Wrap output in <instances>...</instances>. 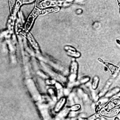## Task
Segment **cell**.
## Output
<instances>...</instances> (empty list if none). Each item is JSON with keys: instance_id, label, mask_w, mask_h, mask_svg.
Wrapping results in <instances>:
<instances>
[{"instance_id": "13", "label": "cell", "mask_w": 120, "mask_h": 120, "mask_svg": "<svg viewBox=\"0 0 120 120\" xmlns=\"http://www.w3.org/2000/svg\"><path fill=\"white\" fill-rule=\"evenodd\" d=\"M101 117V115H100V113L99 112H97L92 115L90 117L88 118V120H96L98 118H100Z\"/></svg>"}, {"instance_id": "2", "label": "cell", "mask_w": 120, "mask_h": 120, "mask_svg": "<svg viewBox=\"0 0 120 120\" xmlns=\"http://www.w3.org/2000/svg\"><path fill=\"white\" fill-rule=\"evenodd\" d=\"M78 69V64L76 62L73 61L71 65L70 68V73L69 76V80L70 82H74L77 76V71Z\"/></svg>"}, {"instance_id": "5", "label": "cell", "mask_w": 120, "mask_h": 120, "mask_svg": "<svg viewBox=\"0 0 120 120\" xmlns=\"http://www.w3.org/2000/svg\"><path fill=\"white\" fill-rule=\"evenodd\" d=\"M66 102V98H61L60 100L57 103L54 108L55 112H58L62 108L63 105Z\"/></svg>"}, {"instance_id": "9", "label": "cell", "mask_w": 120, "mask_h": 120, "mask_svg": "<svg viewBox=\"0 0 120 120\" xmlns=\"http://www.w3.org/2000/svg\"><path fill=\"white\" fill-rule=\"evenodd\" d=\"M59 10V8L58 7H56V8H49L48 9H45L43 10L41 13L42 14H44L46 13H49V12H52L53 11H58Z\"/></svg>"}, {"instance_id": "18", "label": "cell", "mask_w": 120, "mask_h": 120, "mask_svg": "<svg viewBox=\"0 0 120 120\" xmlns=\"http://www.w3.org/2000/svg\"><path fill=\"white\" fill-rule=\"evenodd\" d=\"M64 94H65L66 95H68V94H69V91L68 90V89H66L64 90Z\"/></svg>"}, {"instance_id": "12", "label": "cell", "mask_w": 120, "mask_h": 120, "mask_svg": "<svg viewBox=\"0 0 120 120\" xmlns=\"http://www.w3.org/2000/svg\"><path fill=\"white\" fill-rule=\"evenodd\" d=\"M65 49L66 50H67L68 51V52L69 53H75L76 50L75 49V48H74V47L71 46H69V45H66L64 47Z\"/></svg>"}, {"instance_id": "14", "label": "cell", "mask_w": 120, "mask_h": 120, "mask_svg": "<svg viewBox=\"0 0 120 120\" xmlns=\"http://www.w3.org/2000/svg\"><path fill=\"white\" fill-rule=\"evenodd\" d=\"M80 107H81V106L79 105H72L70 109L73 111H76L78 110L80 108Z\"/></svg>"}, {"instance_id": "16", "label": "cell", "mask_w": 120, "mask_h": 120, "mask_svg": "<svg viewBox=\"0 0 120 120\" xmlns=\"http://www.w3.org/2000/svg\"><path fill=\"white\" fill-rule=\"evenodd\" d=\"M90 79V78L89 77H83V78H82L81 80H80V82L81 83H85L86 82H88Z\"/></svg>"}, {"instance_id": "8", "label": "cell", "mask_w": 120, "mask_h": 120, "mask_svg": "<svg viewBox=\"0 0 120 120\" xmlns=\"http://www.w3.org/2000/svg\"><path fill=\"white\" fill-rule=\"evenodd\" d=\"M104 63L107 67V68L111 71L112 73H115L118 72V71L119 70V68L113 65V64H112L111 63L106 62H104Z\"/></svg>"}, {"instance_id": "6", "label": "cell", "mask_w": 120, "mask_h": 120, "mask_svg": "<svg viewBox=\"0 0 120 120\" xmlns=\"http://www.w3.org/2000/svg\"><path fill=\"white\" fill-rule=\"evenodd\" d=\"M25 34L26 37H27L28 39L30 42L31 44L32 45V46L35 48V49L38 50V45L37 43L36 42V41H35V40L34 39V38H33L32 36L30 33H29L28 32H26Z\"/></svg>"}, {"instance_id": "1", "label": "cell", "mask_w": 120, "mask_h": 120, "mask_svg": "<svg viewBox=\"0 0 120 120\" xmlns=\"http://www.w3.org/2000/svg\"><path fill=\"white\" fill-rule=\"evenodd\" d=\"M40 12H41V11L38 9L35 8V9H34V10L32 11V12L29 15L28 18L27 19L26 23L25 25V28L26 30H30L34 22L35 19L38 15H39Z\"/></svg>"}, {"instance_id": "10", "label": "cell", "mask_w": 120, "mask_h": 120, "mask_svg": "<svg viewBox=\"0 0 120 120\" xmlns=\"http://www.w3.org/2000/svg\"><path fill=\"white\" fill-rule=\"evenodd\" d=\"M98 82H99V79L98 76H95L93 78L92 84V87L93 89L95 90L97 89L98 85Z\"/></svg>"}, {"instance_id": "20", "label": "cell", "mask_w": 120, "mask_h": 120, "mask_svg": "<svg viewBox=\"0 0 120 120\" xmlns=\"http://www.w3.org/2000/svg\"><path fill=\"white\" fill-rule=\"evenodd\" d=\"M117 116L120 119V112L118 113V114L117 115Z\"/></svg>"}, {"instance_id": "11", "label": "cell", "mask_w": 120, "mask_h": 120, "mask_svg": "<svg viewBox=\"0 0 120 120\" xmlns=\"http://www.w3.org/2000/svg\"><path fill=\"white\" fill-rule=\"evenodd\" d=\"M119 91V89L118 88H115L114 89L112 90H111L109 92H108L106 95V97L107 98H109L111 96H112L113 95L117 93V92H118Z\"/></svg>"}, {"instance_id": "15", "label": "cell", "mask_w": 120, "mask_h": 120, "mask_svg": "<svg viewBox=\"0 0 120 120\" xmlns=\"http://www.w3.org/2000/svg\"><path fill=\"white\" fill-rule=\"evenodd\" d=\"M68 54L70 56L75 57H76H76H79L81 55L80 53L79 52H76L75 53H71L68 52Z\"/></svg>"}, {"instance_id": "17", "label": "cell", "mask_w": 120, "mask_h": 120, "mask_svg": "<svg viewBox=\"0 0 120 120\" xmlns=\"http://www.w3.org/2000/svg\"><path fill=\"white\" fill-rule=\"evenodd\" d=\"M75 115H76L75 112V111H73L70 113L69 116L70 117H74L75 116Z\"/></svg>"}, {"instance_id": "7", "label": "cell", "mask_w": 120, "mask_h": 120, "mask_svg": "<svg viewBox=\"0 0 120 120\" xmlns=\"http://www.w3.org/2000/svg\"><path fill=\"white\" fill-rule=\"evenodd\" d=\"M112 79H111L106 82L105 86H104V87L103 88L102 90L101 91V92L99 94V97H101V96H103L105 93V92L107 91V90L109 88L110 86L111 85V84L112 82Z\"/></svg>"}, {"instance_id": "21", "label": "cell", "mask_w": 120, "mask_h": 120, "mask_svg": "<svg viewBox=\"0 0 120 120\" xmlns=\"http://www.w3.org/2000/svg\"></svg>"}, {"instance_id": "4", "label": "cell", "mask_w": 120, "mask_h": 120, "mask_svg": "<svg viewBox=\"0 0 120 120\" xmlns=\"http://www.w3.org/2000/svg\"><path fill=\"white\" fill-rule=\"evenodd\" d=\"M119 105H120V98H115L113 99L107 104L105 108V109L107 112H110L115 107Z\"/></svg>"}, {"instance_id": "3", "label": "cell", "mask_w": 120, "mask_h": 120, "mask_svg": "<svg viewBox=\"0 0 120 120\" xmlns=\"http://www.w3.org/2000/svg\"><path fill=\"white\" fill-rule=\"evenodd\" d=\"M120 112V107L116 108L110 112L106 111L105 109L102 110L100 112V114L101 116H103L109 118H112L115 116H117L118 113Z\"/></svg>"}, {"instance_id": "19", "label": "cell", "mask_w": 120, "mask_h": 120, "mask_svg": "<svg viewBox=\"0 0 120 120\" xmlns=\"http://www.w3.org/2000/svg\"><path fill=\"white\" fill-rule=\"evenodd\" d=\"M114 120H120V119H119L117 116H116V117H115Z\"/></svg>"}]
</instances>
